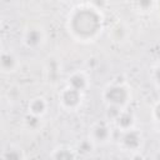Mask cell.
<instances>
[{"label": "cell", "instance_id": "1", "mask_svg": "<svg viewBox=\"0 0 160 160\" xmlns=\"http://www.w3.org/2000/svg\"><path fill=\"white\" fill-rule=\"evenodd\" d=\"M104 30L101 9L91 2L74 6L66 18V31L78 42H92Z\"/></svg>", "mask_w": 160, "mask_h": 160}, {"label": "cell", "instance_id": "2", "mask_svg": "<svg viewBox=\"0 0 160 160\" xmlns=\"http://www.w3.org/2000/svg\"><path fill=\"white\" fill-rule=\"evenodd\" d=\"M101 98L105 105H116L125 109L131 102L132 92L130 86L124 82H111L104 88Z\"/></svg>", "mask_w": 160, "mask_h": 160}, {"label": "cell", "instance_id": "3", "mask_svg": "<svg viewBox=\"0 0 160 160\" xmlns=\"http://www.w3.org/2000/svg\"><path fill=\"white\" fill-rule=\"evenodd\" d=\"M84 94L85 92L66 84L58 95L59 106L68 112H75L81 108L84 102Z\"/></svg>", "mask_w": 160, "mask_h": 160}, {"label": "cell", "instance_id": "4", "mask_svg": "<svg viewBox=\"0 0 160 160\" xmlns=\"http://www.w3.org/2000/svg\"><path fill=\"white\" fill-rule=\"evenodd\" d=\"M144 145V136L140 130L136 128L120 131L119 136V148L128 152H139Z\"/></svg>", "mask_w": 160, "mask_h": 160}, {"label": "cell", "instance_id": "5", "mask_svg": "<svg viewBox=\"0 0 160 160\" xmlns=\"http://www.w3.org/2000/svg\"><path fill=\"white\" fill-rule=\"evenodd\" d=\"M21 41H22V44H24V46L26 49H29V50H38V49H40L45 44V41H46V32H45L44 28L38 25V24L29 25L22 31Z\"/></svg>", "mask_w": 160, "mask_h": 160}, {"label": "cell", "instance_id": "6", "mask_svg": "<svg viewBox=\"0 0 160 160\" xmlns=\"http://www.w3.org/2000/svg\"><path fill=\"white\" fill-rule=\"evenodd\" d=\"M88 136L96 146L106 145L112 138V124L108 120H99L90 126Z\"/></svg>", "mask_w": 160, "mask_h": 160}, {"label": "cell", "instance_id": "7", "mask_svg": "<svg viewBox=\"0 0 160 160\" xmlns=\"http://www.w3.org/2000/svg\"><path fill=\"white\" fill-rule=\"evenodd\" d=\"M0 68L4 74H12L20 68V60L12 50H2L0 55Z\"/></svg>", "mask_w": 160, "mask_h": 160}, {"label": "cell", "instance_id": "8", "mask_svg": "<svg viewBox=\"0 0 160 160\" xmlns=\"http://www.w3.org/2000/svg\"><path fill=\"white\" fill-rule=\"evenodd\" d=\"M68 85L82 91V92H86L88 89L90 88V79L88 76V74L82 70H76L74 72H71L68 78Z\"/></svg>", "mask_w": 160, "mask_h": 160}, {"label": "cell", "instance_id": "9", "mask_svg": "<svg viewBox=\"0 0 160 160\" xmlns=\"http://www.w3.org/2000/svg\"><path fill=\"white\" fill-rule=\"evenodd\" d=\"M119 131H125V130H129V129H132L135 128L136 125V118L134 115L132 111H130L128 108L124 109L120 115L116 118V120L114 121L112 124Z\"/></svg>", "mask_w": 160, "mask_h": 160}, {"label": "cell", "instance_id": "10", "mask_svg": "<svg viewBox=\"0 0 160 160\" xmlns=\"http://www.w3.org/2000/svg\"><path fill=\"white\" fill-rule=\"evenodd\" d=\"M49 156L51 159H55V160H74V159L80 158L75 148L69 146V145H64V144L55 146L51 150V152L49 154Z\"/></svg>", "mask_w": 160, "mask_h": 160}, {"label": "cell", "instance_id": "11", "mask_svg": "<svg viewBox=\"0 0 160 160\" xmlns=\"http://www.w3.org/2000/svg\"><path fill=\"white\" fill-rule=\"evenodd\" d=\"M49 109V102L44 96H35L28 102V114L42 118Z\"/></svg>", "mask_w": 160, "mask_h": 160}, {"label": "cell", "instance_id": "12", "mask_svg": "<svg viewBox=\"0 0 160 160\" xmlns=\"http://www.w3.org/2000/svg\"><path fill=\"white\" fill-rule=\"evenodd\" d=\"M0 158L2 160H24L26 159V154L21 146L16 144H10L2 149Z\"/></svg>", "mask_w": 160, "mask_h": 160}, {"label": "cell", "instance_id": "13", "mask_svg": "<svg viewBox=\"0 0 160 160\" xmlns=\"http://www.w3.org/2000/svg\"><path fill=\"white\" fill-rule=\"evenodd\" d=\"M95 148H96V145L94 144V141L89 136L85 138V139H82V140H80L76 144V146H75V149H76V151H78V154H79L80 158H85V156L91 155L94 152Z\"/></svg>", "mask_w": 160, "mask_h": 160}, {"label": "cell", "instance_id": "14", "mask_svg": "<svg viewBox=\"0 0 160 160\" xmlns=\"http://www.w3.org/2000/svg\"><path fill=\"white\" fill-rule=\"evenodd\" d=\"M134 9L141 14H149L154 10L156 0H132Z\"/></svg>", "mask_w": 160, "mask_h": 160}, {"label": "cell", "instance_id": "15", "mask_svg": "<svg viewBox=\"0 0 160 160\" xmlns=\"http://www.w3.org/2000/svg\"><path fill=\"white\" fill-rule=\"evenodd\" d=\"M122 110H124V108H120V106H116V105H106L105 106V120L114 124V121L116 120V118L120 115V112Z\"/></svg>", "mask_w": 160, "mask_h": 160}, {"label": "cell", "instance_id": "16", "mask_svg": "<svg viewBox=\"0 0 160 160\" xmlns=\"http://www.w3.org/2000/svg\"><path fill=\"white\" fill-rule=\"evenodd\" d=\"M150 78H151V81H152L154 86L160 90V60L152 65Z\"/></svg>", "mask_w": 160, "mask_h": 160}, {"label": "cell", "instance_id": "17", "mask_svg": "<svg viewBox=\"0 0 160 160\" xmlns=\"http://www.w3.org/2000/svg\"><path fill=\"white\" fill-rule=\"evenodd\" d=\"M151 118H152L154 122L158 126H160V100L154 104V106L151 109Z\"/></svg>", "mask_w": 160, "mask_h": 160}, {"label": "cell", "instance_id": "18", "mask_svg": "<svg viewBox=\"0 0 160 160\" xmlns=\"http://www.w3.org/2000/svg\"><path fill=\"white\" fill-rule=\"evenodd\" d=\"M60 1H69V0H60Z\"/></svg>", "mask_w": 160, "mask_h": 160}]
</instances>
